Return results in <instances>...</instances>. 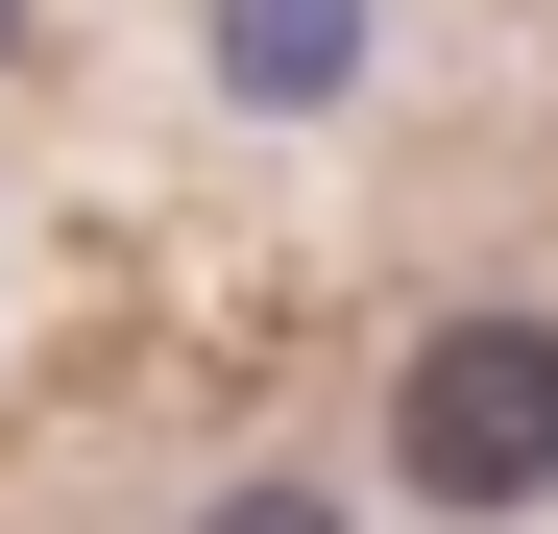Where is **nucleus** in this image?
<instances>
[{"label":"nucleus","instance_id":"obj_4","mask_svg":"<svg viewBox=\"0 0 558 534\" xmlns=\"http://www.w3.org/2000/svg\"><path fill=\"white\" fill-rule=\"evenodd\" d=\"M0 49H25V0H0Z\"/></svg>","mask_w":558,"mask_h":534},{"label":"nucleus","instance_id":"obj_3","mask_svg":"<svg viewBox=\"0 0 558 534\" xmlns=\"http://www.w3.org/2000/svg\"><path fill=\"white\" fill-rule=\"evenodd\" d=\"M195 534H340V510H316V486H219Z\"/></svg>","mask_w":558,"mask_h":534},{"label":"nucleus","instance_id":"obj_2","mask_svg":"<svg viewBox=\"0 0 558 534\" xmlns=\"http://www.w3.org/2000/svg\"><path fill=\"white\" fill-rule=\"evenodd\" d=\"M243 73H267V98H316V73H340V0H243Z\"/></svg>","mask_w":558,"mask_h":534},{"label":"nucleus","instance_id":"obj_1","mask_svg":"<svg viewBox=\"0 0 558 534\" xmlns=\"http://www.w3.org/2000/svg\"><path fill=\"white\" fill-rule=\"evenodd\" d=\"M389 462L437 510H534L558 486V316H437L389 365Z\"/></svg>","mask_w":558,"mask_h":534}]
</instances>
